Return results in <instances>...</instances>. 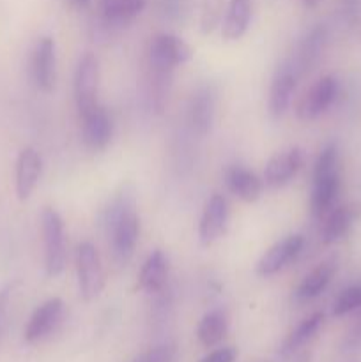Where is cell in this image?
I'll use <instances>...</instances> for the list:
<instances>
[{"mask_svg": "<svg viewBox=\"0 0 361 362\" xmlns=\"http://www.w3.org/2000/svg\"><path fill=\"white\" fill-rule=\"evenodd\" d=\"M105 230L112 247L113 260L126 265L131 260L140 235V219L137 214L134 187L122 184L105 211Z\"/></svg>", "mask_w": 361, "mask_h": 362, "instance_id": "cell-1", "label": "cell"}, {"mask_svg": "<svg viewBox=\"0 0 361 362\" xmlns=\"http://www.w3.org/2000/svg\"><path fill=\"white\" fill-rule=\"evenodd\" d=\"M340 191L338 151L329 144L322 148L314 168V189H311V214L321 218L335 204Z\"/></svg>", "mask_w": 361, "mask_h": 362, "instance_id": "cell-2", "label": "cell"}, {"mask_svg": "<svg viewBox=\"0 0 361 362\" xmlns=\"http://www.w3.org/2000/svg\"><path fill=\"white\" fill-rule=\"evenodd\" d=\"M42 244H45V271L46 276L55 278L62 274L66 267V239H64V221L59 212L46 207L41 214Z\"/></svg>", "mask_w": 361, "mask_h": 362, "instance_id": "cell-3", "label": "cell"}, {"mask_svg": "<svg viewBox=\"0 0 361 362\" xmlns=\"http://www.w3.org/2000/svg\"><path fill=\"white\" fill-rule=\"evenodd\" d=\"M76 276L81 299H98L105 288V271L101 257L91 243H81L76 247Z\"/></svg>", "mask_w": 361, "mask_h": 362, "instance_id": "cell-4", "label": "cell"}, {"mask_svg": "<svg viewBox=\"0 0 361 362\" xmlns=\"http://www.w3.org/2000/svg\"><path fill=\"white\" fill-rule=\"evenodd\" d=\"M193 52L180 37L173 34H158L149 46V64L156 69L173 71L191 59Z\"/></svg>", "mask_w": 361, "mask_h": 362, "instance_id": "cell-5", "label": "cell"}, {"mask_svg": "<svg viewBox=\"0 0 361 362\" xmlns=\"http://www.w3.org/2000/svg\"><path fill=\"white\" fill-rule=\"evenodd\" d=\"M74 101H76L78 112L92 108L98 105L99 90V62L92 53H85L78 60L76 71H74Z\"/></svg>", "mask_w": 361, "mask_h": 362, "instance_id": "cell-6", "label": "cell"}, {"mask_svg": "<svg viewBox=\"0 0 361 362\" xmlns=\"http://www.w3.org/2000/svg\"><path fill=\"white\" fill-rule=\"evenodd\" d=\"M28 73L35 87L52 92L55 87V42L52 37H41L30 52Z\"/></svg>", "mask_w": 361, "mask_h": 362, "instance_id": "cell-7", "label": "cell"}, {"mask_svg": "<svg viewBox=\"0 0 361 362\" xmlns=\"http://www.w3.org/2000/svg\"><path fill=\"white\" fill-rule=\"evenodd\" d=\"M80 119L85 145L91 151H103L108 147L113 133V124L108 112L98 103L92 108L81 112Z\"/></svg>", "mask_w": 361, "mask_h": 362, "instance_id": "cell-8", "label": "cell"}, {"mask_svg": "<svg viewBox=\"0 0 361 362\" xmlns=\"http://www.w3.org/2000/svg\"><path fill=\"white\" fill-rule=\"evenodd\" d=\"M336 92H338V85H336L335 78L322 76L301 98L299 105H297V117L303 120L317 119L333 105Z\"/></svg>", "mask_w": 361, "mask_h": 362, "instance_id": "cell-9", "label": "cell"}, {"mask_svg": "<svg viewBox=\"0 0 361 362\" xmlns=\"http://www.w3.org/2000/svg\"><path fill=\"white\" fill-rule=\"evenodd\" d=\"M303 246L304 239L301 235H289L283 240H278V243L273 244V246L262 255L260 260L257 262V274L268 278V276L280 272L283 267H287L290 262L296 260L297 255L303 250Z\"/></svg>", "mask_w": 361, "mask_h": 362, "instance_id": "cell-10", "label": "cell"}, {"mask_svg": "<svg viewBox=\"0 0 361 362\" xmlns=\"http://www.w3.org/2000/svg\"><path fill=\"white\" fill-rule=\"evenodd\" d=\"M229 223V204L222 194H212L198 225V239L204 246H211L225 233Z\"/></svg>", "mask_w": 361, "mask_h": 362, "instance_id": "cell-11", "label": "cell"}, {"mask_svg": "<svg viewBox=\"0 0 361 362\" xmlns=\"http://www.w3.org/2000/svg\"><path fill=\"white\" fill-rule=\"evenodd\" d=\"M42 161L35 148L25 147L16 159V172H14V187L20 202H25L34 193L35 186L41 177Z\"/></svg>", "mask_w": 361, "mask_h": 362, "instance_id": "cell-12", "label": "cell"}, {"mask_svg": "<svg viewBox=\"0 0 361 362\" xmlns=\"http://www.w3.org/2000/svg\"><path fill=\"white\" fill-rule=\"evenodd\" d=\"M64 313V303L57 297L48 299L41 306L35 308L32 317L28 318L27 327H25V341L35 343L41 341L42 338L50 334L53 329L59 325L60 318Z\"/></svg>", "mask_w": 361, "mask_h": 362, "instance_id": "cell-13", "label": "cell"}, {"mask_svg": "<svg viewBox=\"0 0 361 362\" xmlns=\"http://www.w3.org/2000/svg\"><path fill=\"white\" fill-rule=\"evenodd\" d=\"M303 151L297 147L273 156L268 161V165H265V184L271 187H282L285 184H289L292 180V177L299 172V168L303 166Z\"/></svg>", "mask_w": 361, "mask_h": 362, "instance_id": "cell-14", "label": "cell"}, {"mask_svg": "<svg viewBox=\"0 0 361 362\" xmlns=\"http://www.w3.org/2000/svg\"><path fill=\"white\" fill-rule=\"evenodd\" d=\"M214 90L209 85H202L193 92L188 106V119L195 133L205 134L214 119Z\"/></svg>", "mask_w": 361, "mask_h": 362, "instance_id": "cell-15", "label": "cell"}, {"mask_svg": "<svg viewBox=\"0 0 361 362\" xmlns=\"http://www.w3.org/2000/svg\"><path fill=\"white\" fill-rule=\"evenodd\" d=\"M296 83L297 76L290 67H283L275 74L271 88H269V113L275 119H280L287 112L294 90H296Z\"/></svg>", "mask_w": 361, "mask_h": 362, "instance_id": "cell-16", "label": "cell"}, {"mask_svg": "<svg viewBox=\"0 0 361 362\" xmlns=\"http://www.w3.org/2000/svg\"><path fill=\"white\" fill-rule=\"evenodd\" d=\"M225 182L237 198L248 202V204L257 202L260 198L262 189H264L262 180L243 166H230L225 172Z\"/></svg>", "mask_w": 361, "mask_h": 362, "instance_id": "cell-17", "label": "cell"}, {"mask_svg": "<svg viewBox=\"0 0 361 362\" xmlns=\"http://www.w3.org/2000/svg\"><path fill=\"white\" fill-rule=\"evenodd\" d=\"M166 276H168V262L163 251L156 250L149 255L138 276V290L147 293H156L165 286Z\"/></svg>", "mask_w": 361, "mask_h": 362, "instance_id": "cell-18", "label": "cell"}, {"mask_svg": "<svg viewBox=\"0 0 361 362\" xmlns=\"http://www.w3.org/2000/svg\"><path fill=\"white\" fill-rule=\"evenodd\" d=\"M336 272V262L335 260H326L319 265L317 269L310 272L303 281L299 283V286L294 292V299L299 300V303H306V300L315 299L317 296H321L326 290V286L329 285V281L333 279Z\"/></svg>", "mask_w": 361, "mask_h": 362, "instance_id": "cell-19", "label": "cell"}, {"mask_svg": "<svg viewBox=\"0 0 361 362\" xmlns=\"http://www.w3.org/2000/svg\"><path fill=\"white\" fill-rule=\"evenodd\" d=\"M251 20V0H230L223 18L222 35L229 41H237L246 34Z\"/></svg>", "mask_w": 361, "mask_h": 362, "instance_id": "cell-20", "label": "cell"}, {"mask_svg": "<svg viewBox=\"0 0 361 362\" xmlns=\"http://www.w3.org/2000/svg\"><path fill=\"white\" fill-rule=\"evenodd\" d=\"M227 329H229V322H227V315L223 311L214 310L204 315L197 329L198 341L204 346H214L225 338Z\"/></svg>", "mask_w": 361, "mask_h": 362, "instance_id": "cell-21", "label": "cell"}, {"mask_svg": "<svg viewBox=\"0 0 361 362\" xmlns=\"http://www.w3.org/2000/svg\"><path fill=\"white\" fill-rule=\"evenodd\" d=\"M147 0H101V14L110 23H126L137 18Z\"/></svg>", "mask_w": 361, "mask_h": 362, "instance_id": "cell-22", "label": "cell"}, {"mask_svg": "<svg viewBox=\"0 0 361 362\" xmlns=\"http://www.w3.org/2000/svg\"><path fill=\"white\" fill-rule=\"evenodd\" d=\"M354 221V211L349 207H338L328 216L322 228V243L335 244L349 233Z\"/></svg>", "mask_w": 361, "mask_h": 362, "instance_id": "cell-23", "label": "cell"}, {"mask_svg": "<svg viewBox=\"0 0 361 362\" xmlns=\"http://www.w3.org/2000/svg\"><path fill=\"white\" fill-rule=\"evenodd\" d=\"M322 322H324V315L322 313H314L311 317L304 318V320L301 322V324L297 325L292 332H290L289 338L285 339L282 352L292 354V352H296L297 349H301L304 343H308L315 334H317V331L321 329Z\"/></svg>", "mask_w": 361, "mask_h": 362, "instance_id": "cell-24", "label": "cell"}, {"mask_svg": "<svg viewBox=\"0 0 361 362\" xmlns=\"http://www.w3.org/2000/svg\"><path fill=\"white\" fill-rule=\"evenodd\" d=\"M361 308V285H353L349 288L342 290L333 304V315L335 317H343L347 313L360 310Z\"/></svg>", "mask_w": 361, "mask_h": 362, "instance_id": "cell-25", "label": "cell"}, {"mask_svg": "<svg viewBox=\"0 0 361 362\" xmlns=\"http://www.w3.org/2000/svg\"><path fill=\"white\" fill-rule=\"evenodd\" d=\"M223 16V0H202L200 28L204 34H211Z\"/></svg>", "mask_w": 361, "mask_h": 362, "instance_id": "cell-26", "label": "cell"}, {"mask_svg": "<svg viewBox=\"0 0 361 362\" xmlns=\"http://www.w3.org/2000/svg\"><path fill=\"white\" fill-rule=\"evenodd\" d=\"M177 356V349L172 343H165V345H159L151 349L149 352L138 356L133 362H173Z\"/></svg>", "mask_w": 361, "mask_h": 362, "instance_id": "cell-27", "label": "cell"}, {"mask_svg": "<svg viewBox=\"0 0 361 362\" xmlns=\"http://www.w3.org/2000/svg\"><path fill=\"white\" fill-rule=\"evenodd\" d=\"M236 359V350L234 349H219L205 356L200 362H234Z\"/></svg>", "mask_w": 361, "mask_h": 362, "instance_id": "cell-28", "label": "cell"}, {"mask_svg": "<svg viewBox=\"0 0 361 362\" xmlns=\"http://www.w3.org/2000/svg\"><path fill=\"white\" fill-rule=\"evenodd\" d=\"M11 292H13V285H6L4 288H0V324H2L4 315H6L7 304H9Z\"/></svg>", "mask_w": 361, "mask_h": 362, "instance_id": "cell-29", "label": "cell"}, {"mask_svg": "<svg viewBox=\"0 0 361 362\" xmlns=\"http://www.w3.org/2000/svg\"><path fill=\"white\" fill-rule=\"evenodd\" d=\"M92 0H71V4H74L76 7H87Z\"/></svg>", "mask_w": 361, "mask_h": 362, "instance_id": "cell-30", "label": "cell"}, {"mask_svg": "<svg viewBox=\"0 0 361 362\" xmlns=\"http://www.w3.org/2000/svg\"><path fill=\"white\" fill-rule=\"evenodd\" d=\"M303 2H304V6H306V7H317L321 0H303Z\"/></svg>", "mask_w": 361, "mask_h": 362, "instance_id": "cell-31", "label": "cell"}]
</instances>
